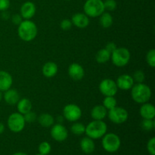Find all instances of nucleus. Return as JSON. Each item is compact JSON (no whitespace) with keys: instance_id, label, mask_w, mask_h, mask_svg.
<instances>
[{"instance_id":"nucleus-32","label":"nucleus","mask_w":155,"mask_h":155,"mask_svg":"<svg viewBox=\"0 0 155 155\" xmlns=\"http://www.w3.org/2000/svg\"><path fill=\"white\" fill-rule=\"evenodd\" d=\"M104 3V10H107L108 12H113L117 8V2L115 0H105L103 2Z\"/></svg>"},{"instance_id":"nucleus-16","label":"nucleus","mask_w":155,"mask_h":155,"mask_svg":"<svg viewBox=\"0 0 155 155\" xmlns=\"http://www.w3.org/2000/svg\"><path fill=\"white\" fill-rule=\"evenodd\" d=\"M13 84V78L8 72L0 71V91L2 92L12 88Z\"/></svg>"},{"instance_id":"nucleus-13","label":"nucleus","mask_w":155,"mask_h":155,"mask_svg":"<svg viewBox=\"0 0 155 155\" xmlns=\"http://www.w3.org/2000/svg\"><path fill=\"white\" fill-rule=\"evenodd\" d=\"M36 12V5L32 2H26L21 5L20 15L24 20H30L35 15Z\"/></svg>"},{"instance_id":"nucleus-5","label":"nucleus","mask_w":155,"mask_h":155,"mask_svg":"<svg viewBox=\"0 0 155 155\" xmlns=\"http://www.w3.org/2000/svg\"><path fill=\"white\" fill-rule=\"evenodd\" d=\"M101 139V145L104 151L107 152L114 153L120 148V138L115 133H106Z\"/></svg>"},{"instance_id":"nucleus-2","label":"nucleus","mask_w":155,"mask_h":155,"mask_svg":"<svg viewBox=\"0 0 155 155\" xmlns=\"http://www.w3.org/2000/svg\"><path fill=\"white\" fill-rule=\"evenodd\" d=\"M152 92L148 85L143 83H136L131 88V97L135 102L144 104L148 102L151 98Z\"/></svg>"},{"instance_id":"nucleus-40","label":"nucleus","mask_w":155,"mask_h":155,"mask_svg":"<svg viewBox=\"0 0 155 155\" xmlns=\"http://www.w3.org/2000/svg\"><path fill=\"white\" fill-rule=\"evenodd\" d=\"M57 120H58V124H62L63 120H64V117L63 116H59L58 117Z\"/></svg>"},{"instance_id":"nucleus-29","label":"nucleus","mask_w":155,"mask_h":155,"mask_svg":"<svg viewBox=\"0 0 155 155\" xmlns=\"http://www.w3.org/2000/svg\"><path fill=\"white\" fill-rule=\"evenodd\" d=\"M38 151L39 153L43 155H48L51 152V146L48 142H42L39 144L38 147Z\"/></svg>"},{"instance_id":"nucleus-10","label":"nucleus","mask_w":155,"mask_h":155,"mask_svg":"<svg viewBox=\"0 0 155 155\" xmlns=\"http://www.w3.org/2000/svg\"><path fill=\"white\" fill-rule=\"evenodd\" d=\"M98 89L101 93L105 96H114L117 93L118 88L116 82L111 79H104L99 83Z\"/></svg>"},{"instance_id":"nucleus-15","label":"nucleus","mask_w":155,"mask_h":155,"mask_svg":"<svg viewBox=\"0 0 155 155\" xmlns=\"http://www.w3.org/2000/svg\"><path fill=\"white\" fill-rule=\"evenodd\" d=\"M73 25L80 29L86 28L89 24V18L85 13H76L71 18Z\"/></svg>"},{"instance_id":"nucleus-19","label":"nucleus","mask_w":155,"mask_h":155,"mask_svg":"<svg viewBox=\"0 0 155 155\" xmlns=\"http://www.w3.org/2000/svg\"><path fill=\"white\" fill-rule=\"evenodd\" d=\"M107 111L108 110L102 104L95 105L91 110V117L95 120H103L107 116Z\"/></svg>"},{"instance_id":"nucleus-21","label":"nucleus","mask_w":155,"mask_h":155,"mask_svg":"<svg viewBox=\"0 0 155 155\" xmlns=\"http://www.w3.org/2000/svg\"><path fill=\"white\" fill-rule=\"evenodd\" d=\"M80 148L82 151L85 153V154H92L95 148V145L94 140L91 138L86 136V137L83 138L80 141Z\"/></svg>"},{"instance_id":"nucleus-3","label":"nucleus","mask_w":155,"mask_h":155,"mask_svg":"<svg viewBox=\"0 0 155 155\" xmlns=\"http://www.w3.org/2000/svg\"><path fill=\"white\" fill-rule=\"evenodd\" d=\"M107 126L104 121L93 120L87 126H86L85 133L86 136L94 140L102 138L107 133Z\"/></svg>"},{"instance_id":"nucleus-31","label":"nucleus","mask_w":155,"mask_h":155,"mask_svg":"<svg viewBox=\"0 0 155 155\" xmlns=\"http://www.w3.org/2000/svg\"><path fill=\"white\" fill-rule=\"evenodd\" d=\"M133 79L134 80V83H141L145 81V75L142 71H136L133 75Z\"/></svg>"},{"instance_id":"nucleus-34","label":"nucleus","mask_w":155,"mask_h":155,"mask_svg":"<svg viewBox=\"0 0 155 155\" xmlns=\"http://www.w3.org/2000/svg\"><path fill=\"white\" fill-rule=\"evenodd\" d=\"M147 150L150 155H155V138L152 137L147 143Z\"/></svg>"},{"instance_id":"nucleus-44","label":"nucleus","mask_w":155,"mask_h":155,"mask_svg":"<svg viewBox=\"0 0 155 155\" xmlns=\"http://www.w3.org/2000/svg\"><path fill=\"white\" fill-rule=\"evenodd\" d=\"M64 1H71V0H64Z\"/></svg>"},{"instance_id":"nucleus-20","label":"nucleus","mask_w":155,"mask_h":155,"mask_svg":"<svg viewBox=\"0 0 155 155\" xmlns=\"http://www.w3.org/2000/svg\"><path fill=\"white\" fill-rule=\"evenodd\" d=\"M58 71L57 64L52 61L46 62L42 67V74L46 78H52Z\"/></svg>"},{"instance_id":"nucleus-36","label":"nucleus","mask_w":155,"mask_h":155,"mask_svg":"<svg viewBox=\"0 0 155 155\" xmlns=\"http://www.w3.org/2000/svg\"><path fill=\"white\" fill-rule=\"evenodd\" d=\"M10 6V0H0V12L6 11Z\"/></svg>"},{"instance_id":"nucleus-35","label":"nucleus","mask_w":155,"mask_h":155,"mask_svg":"<svg viewBox=\"0 0 155 155\" xmlns=\"http://www.w3.org/2000/svg\"><path fill=\"white\" fill-rule=\"evenodd\" d=\"M73 24L71 22V20L69 19H64L61 21L60 27L61 29L62 30H64V31H68V30H71V27H72Z\"/></svg>"},{"instance_id":"nucleus-9","label":"nucleus","mask_w":155,"mask_h":155,"mask_svg":"<svg viewBox=\"0 0 155 155\" xmlns=\"http://www.w3.org/2000/svg\"><path fill=\"white\" fill-rule=\"evenodd\" d=\"M82 110L75 104H68L63 109V117L69 122H77L81 118Z\"/></svg>"},{"instance_id":"nucleus-39","label":"nucleus","mask_w":155,"mask_h":155,"mask_svg":"<svg viewBox=\"0 0 155 155\" xmlns=\"http://www.w3.org/2000/svg\"><path fill=\"white\" fill-rule=\"evenodd\" d=\"M5 131V125L2 123L0 122V135L2 134Z\"/></svg>"},{"instance_id":"nucleus-41","label":"nucleus","mask_w":155,"mask_h":155,"mask_svg":"<svg viewBox=\"0 0 155 155\" xmlns=\"http://www.w3.org/2000/svg\"><path fill=\"white\" fill-rule=\"evenodd\" d=\"M12 155H27V154H25V153H24V152H16Z\"/></svg>"},{"instance_id":"nucleus-37","label":"nucleus","mask_w":155,"mask_h":155,"mask_svg":"<svg viewBox=\"0 0 155 155\" xmlns=\"http://www.w3.org/2000/svg\"><path fill=\"white\" fill-rule=\"evenodd\" d=\"M23 21L22 17L21 16V15H14L12 18V21L15 25H19Z\"/></svg>"},{"instance_id":"nucleus-4","label":"nucleus","mask_w":155,"mask_h":155,"mask_svg":"<svg viewBox=\"0 0 155 155\" xmlns=\"http://www.w3.org/2000/svg\"><path fill=\"white\" fill-rule=\"evenodd\" d=\"M130 58L131 54L125 47H117L110 54L112 63L118 68H123L128 64Z\"/></svg>"},{"instance_id":"nucleus-23","label":"nucleus","mask_w":155,"mask_h":155,"mask_svg":"<svg viewBox=\"0 0 155 155\" xmlns=\"http://www.w3.org/2000/svg\"><path fill=\"white\" fill-rule=\"evenodd\" d=\"M37 121L42 127L48 128V127H52L54 124V118L52 115L48 113H42L37 117Z\"/></svg>"},{"instance_id":"nucleus-8","label":"nucleus","mask_w":155,"mask_h":155,"mask_svg":"<svg viewBox=\"0 0 155 155\" xmlns=\"http://www.w3.org/2000/svg\"><path fill=\"white\" fill-rule=\"evenodd\" d=\"M107 117L112 123L115 124H122L128 120V111L123 107L116 106L107 111Z\"/></svg>"},{"instance_id":"nucleus-18","label":"nucleus","mask_w":155,"mask_h":155,"mask_svg":"<svg viewBox=\"0 0 155 155\" xmlns=\"http://www.w3.org/2000/svg\"><path fill=\"white\" fill-rule=\"evenodd\" d=\"M3 98L9 105H15L20 100V94L16 89L10 88L4 92Z\"/></svg>"},{"instance_id":"nucleus-24","label":"nucleus","mask_w":155,"mask_h":155,"mask_svg":"<svg viewBox=\"0 0 155 155\" xmlns=\"http://www.w3.org/2000/svg\"><path fill=\"white\" fill-rule=\"evenodd\" d=\"M99 17V24L103 28L107 29L111 27L114 20L113 17L109 12H104Z\"/></svg>"},{"instance_id":"nucleus-33","label":"nucleus","mask_w":155,"mask_h":155,"mask_svg":"<svg viewBox=\"0 0 155 155\" xmlns=\"http://www.w3.org/2000/svg\"><path fill=\"white\" fill-rule=\"evenodd\" d=\"M24 117L26 123H33L36 120H37V115H36L35 112L32 111V110L24 114Z\"/></svg>"},{"instance_id":"nucleus-27","label":"nucleus","mask_w":155,"mask_h":155,"mask_svg":"<svg viewBox=\"0 0 155 155\" xmlns=\"http://www.w3.org/2000/svg\"><path fill=\"white\" fill-rule=\"evenodd\" d=\"M103 106L107 109V110L114 108L116 106H117V99L114 98V96H105L104 100H103Z\"/></svg>"},{"instance_id":"nucleus-28","label":"nucleus","mask_w":155,"mask_h":155,"mask_svg":"<svg viewBox=\"0 0 155 155\" xmlns=\"http://www.w3.org/2000/svg\"><path fill=\"white\" fill-rule=\"evenodd\" d=\"M141 127L145 131H151L155 127L154 119H143L141 122Z\"/></svg>"},{"instance_id":"nucleus-14","label":"nucleus","mask_w":155,"mask_h":155,"mask_svg":"<svg viewBox=\"0 0 155 155\" xmlns=\"http://www.w3.org/2000/svg\"><path fill=\"white\" fill-rule=\"evenodd\" d=\"M115 82H116V84L117 86L118 89L125 91L131 89L133 85L135 84L133 77L129 75V74H123V75H120L117 78V81Z\"/></svg>"},{"instance_id":"nucleus-38","label":"nucleus","mask_w":155,"mask_h":155,"mask_svg":"<svg viewBox=\"0 0 155 155\" xmlns=\"http://www.w3.org/2000/svg\"><path fill=\"white\" fill-rule=\"evenodd\" d=\"M117 48V45L114 43V42H108L107 45H106L105 48H106V49H107L109 52L112 53L115 49H116Z\"/></svg>"},{"instance_id":"nucleus-12","label":"nucleus","mask_w":155,"mask_h":155,"mask_svg":"<svg viewBox=\"0 0 155 155\" xmlns=\"http://www.w3.org/2000/svg\"><path fill=\"white\" fill-rule=\"evenodd\" d=\"M68 75L72 80L78 81L84 77V68L78 63H72L68 67Z\"/></svg>"},{"instance_id":"nucleus-1","label":"nucleus","mask_w":155,"mask_h":155,"mask_svg":"<svg viewBox=\"0 0 155 155\" xmlns=\"http://www.w3.org/2000/svg\"><path fill=\"white\" fill-rule=\"evenodd\" d=\"M37 33V26L31 20H24L18 25V34L20 39L24 42L33 41L36 37Z\"/></svg>"},{"instance_id":"nucleus-30","label":"nucleus","mask_w":155,"mask_h":155,"mask_svg":"<svg viewBox=\"0 0 155 155\" xmlns=\"http://www.w3.org/2000/svg\"><path fill=\"white\" fill-rule=\"evenodd\" d=\"M146 61L147 64L149 65L151 68H154L155 67V50H149L146 54Z\"/></svg>"},{"instance_id":"nucleus-17","label":"nucleus","mask_w":155,"mask_h":155,"mask_svg":"<svg viewBox=\"0 0 155 155\" xmlns=\"http://www.w3.org/2000/svg\"><path fill=\"white\" fill-rule=\"evenodd\" d=\"M139 114L142 119H154L155 107L152 104L145 102L142 104L139 109Z\"/></svg>"},{"instance_id":"nucleus-42","label":"nucleus","mask_w":155,"mask_h":155,"mask_svg":"<svg viewBox=\"0 0 155 155\" xmlns=\"http://www.w3.org/2000/svg\"><path fill=\"white\" fill-rule=\"evenodd\" d=\"M2 98H3L2 92H1V91H0V102H1V101H2Z\"/></svg>"},{"instance_id":"nucleus-43","label":"nucleus","mask_w":155,"mask_h":155,"mask_svg":"<svg viewBox=\"0 0 155 155\" xmlns=\"http://www.w3.org/2000/svg\"><path fill=\"white\" fill-rule=\"evenodd\" d=\"M36 155H43V154H36Z\"/></svg>"},{"instance_id":"nucleus-22","label":"nucleus","mask_w":155,"mask_h":155,"mask_svg":"<svg viewBox=\"0 0 155 155\" xmlns=\"http://www.w3.org/2000/svg\"><path fill=\"white\" fill-rule=\"evenodd\" d=\"M32 107L33 105H32L31 101L27 98H20L18 102L17 103V108H18V113L23 115L32 110Z\"/></svg>"},{"instance_id":"nucleus-26","label":"nucleus","mask_w":155,"mask_h":155,"mask_svg":"<svg viewBox=\"0 0 155 155\" xmlns=\"http://www.w3.org/2000/svg\"><path fill=\"white\" fill-rule=\"evenodd\" d=\"M71 133L76 136H81L84 134L85 130H86V126L82 123L74 122V124L71 126Z\"/></svg>"},{"instance_id":"nucleus-6","label":"nucleus","mask_w":155,"mask_h":155,"mask_svg":"<svg viewBox=\"0 0 155 155\" xmlns=\"http://www.w3.org/2000/svg\"><path fill=\"white\" fill-rule=\"evenodd\" d=\"M83 10L89 18L99 17L105 11L102 0H86Z\"/></svg>"},{"instance_id":"nucleus-11","label":"nucleus","mask_w":155,"mask_h":155,"mask_svg":"<svg viewBox=\"0 0 155 155\" xmlns=\"http://www.w3.org/2000/svg\"><path fill=\"white\" fill-rule=\"evenodd\" d=\"M51 138L57 142H61L66 140L68 137V131L62 124H53L50 131Z\"/></svg>"},{"instance_id":"nucleus-25","label":"nucleus","mask_w":155,"mask_h":155,"mask_svg":"<svg viewBox=\"0 0 155 155\" xmlns=\"http://www.w3.org/2000/svg\"><path fill=\"white\" fill-rule=\"evenodd\" d=\"M110 54L106 48H101L95 54V60L98 64H104L110 60Z\"/></svg>"},{"instance_id":"nucleus-7","label":"nucleus","mask_w":155,"mask_h":155,"mask_svg":"<svg viewBox=\"0 0 155 155\" xmlns=\"http://www.w3.org/2000/svg\"><path fill=\"white\" fill-rule=\"evenodd\" d=\"M7 125L9 130L15 133H21L25 127L26 122L24 115L18 112L12 113L8 117L7 120Z\"/></svg>"}]
</instances>
